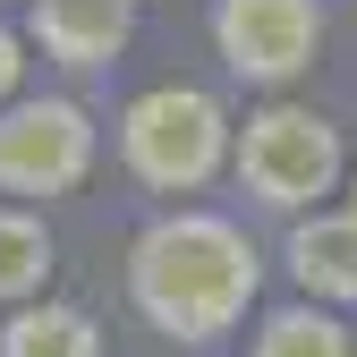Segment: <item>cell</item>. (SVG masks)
<instances>
[{"label": "cell", "instance_id": "obj_6", "mask_svg": "<svg viewBox=\"0 0 357 357\" xmlns=\"http://www.w3.org/2000/svg\"><path fill=\"white\" fill-rule=\"evenodd\" d=\"M26 34L43 43V60H60V68H102V60L128 52V34H137V0H34Z\"/></svg>", "mask_w": 357, "mask_h": 357}, {"label": "cell", "instance_id": "obj_1", "mask_svg": "<svg viewBox=\"0 0 357 357\" xmlns=\"http://www.w3.org/2000/svg\"><path fill=\"white\" fill-rule=\"evenodd\" d=\"M128 298L162 340H221L255 306V247L221 213H162L128 247Z\"/></svg>", "mask_w": 357, "mask_h": 357}, {"label": "cell", "instance_id": "obj_8", "mask_svg": "<svg viewBox=\"0 0 357 357\" xmlns=\"http://www.w3.org/2000/svg\"><path fill=\"white\" fill-rule=\"evenodd\" d=\"M0 357H102V332H94L85 306L26 298V306H9V324H0Z\"/></svg>", "mask_w": 357, "mask_h": 357}, {"label": "cell", "instance_id": "obj_7", "mask_svg": "<svg viewBox=\"0 0 357 357\" xmlns=\"http://www.w3.org/2000/svg\"><path fill=\"white\" fill-rule=\"evenodd\" d=\"M289 273L306 298H357V213H315V221H298L289 230Z\"/></svg>", "mask_w": 357, "mask_h": 357}, {"label": "cell", "instance_id": "obj_3", "mask_svg": "<svg viewBox=\"0 0 357 357\" xmlns=\"http://www.w3.org/2000/svg\"><path fill=\"white\" fill-rule=\"evenodd\" d=\"M238 178H247V196L255 204H281V213H306L315 196L340 188V128L324 111H306V102H264L247 128H238Z\"/></svg>", "mask_w": 357, "mask_h": 357}, {"label": "cell", "instance_id": "obj_2", "mask_svg": "<svg viewBox=\"0 0 357 357\" xmlns=\"http://www.w3.org/2000/svg\"><path fill=\"white\" fill-rule=\"evenodd\" d=\"M119 153L128 170L162 196H188L230 162V111H221L204 85H153L119 111Z\"/></svg>", "mask_w": 357, "mask_h": 357}, {"label": "cell", "instance_id": "obj_10", "mask_svg": "<svg viewBox=\"0 0 357 357\" xmlns=\"http://www.w3.org/2000/svg\"><path fill=\"white\" fill-rule=\"evenodd\" d=\"M255 357H349V332L324 306H281V315H264Z\"/></svg>", "mask_w": 357, "mask_h": 357}, {"label": "cell", "instance_id": "obj_9", "mask_svg": "<svg viewBox=\"0 0 357 357\" xmlns=\"http://www.w3.org/2000/svg\"><path fill=\"white\" fill-rule=\"evenodd\" d=\"M43 281H52V230L26 204H0V315L43 298Z\"/></svg>", "mask_w": 357, "mask_h": 357}, {"label": "cell", "instance_id": "obj_5", "mask_svg": "<svg viewBox=\"0 0 357 357\" xmlns=\"http://www.w3.org/2000/svg\"><path fill=\"white\" fill-rule=\"evenodd\" d=\"M213 43L230 77L247 85H289L315 68V43H324V9L315 0H221L213 9Z\"/></svg>", "mask_w": 357, "mask_h": 357}, {"label": "cell", "instance_id": "obj_11", "mask_svg": "<svg viewBox=\"0 0 357 357\" xmlns=\"http://www.w3.org/2000/svg\"><path fill=\"white\" fill-rule=\"evenodd\" d=\"M17 85H26V43L0 26V102H17Z\"/></svg>", "mask_w": 357, "mask_h": 357}, {"label": "cell", "instance_id": "obj_4", "mask_svg": "<svg viewBox=\"0 0 357 357\" xmlns=\"http://www.w3.org/2000/svg\"><path fill=\"white\" fill-rule=\"evenodd\" d=\"M94 170V119L60 94L0 102V196H77Z\"/></svg>", "mask_w": 357, "mask_h": 357}]
</instances>
